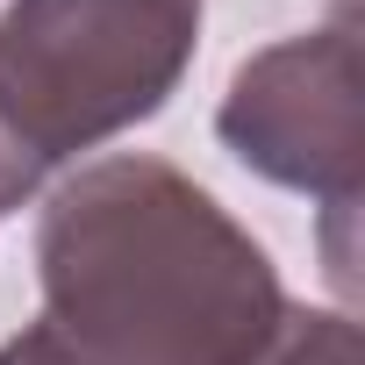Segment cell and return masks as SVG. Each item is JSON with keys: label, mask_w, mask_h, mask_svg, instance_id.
Instances as JSON below:
<instances>
[{"label": "cell", "mask_w": 365, "mask_h": 365, "mask_svg": "<svg viewBox=\"0 0 365 365\" xmlns=\"http://www.w3.org/2000/svg\"><path fill=\"white\" fill-rule=\"evenodd\" d=\"M36 365H258L287 294L265 244L179 165H79L36 222Z\"/></svg>", "instance_id": "6da1fadb"}, {"label": "cell", "mask_w": 365, "mask_h": 365, "mask_svg": "<svg viewBox=\"0 0 365 365\" xmlns=\"http://www.w3.org/2000/svg\"><path fill=\"white\" fill-rule=\"evenodd\" d=\"M201 43V0H15L0 15V129L43 172L150 122Z\"/></svg>", "instance_id": "7a4b0ae2"}, {"label": "cell", "mask_w": 365, "mask_h": 365, "mask_svg": "<svg viewBox=\"0 0 365 365\" xmlns=\"http://www.w3.org/2000/svg\"><path fill=\"white\" fill-rule=\"evenodd\" d=\"M215 129L258 179L351 215L365 187V93L351 8H336V22L308 36L244 58L215 108Z\"/></svg>", "instance_id": "3957f363"}, {"label": "cell", "mask_w": 365, "mask_h": 365, "mask_svg": "<svg viewBox=\"0 0 365 365\" xmlns=\"http://www.w3.org/2000/svg\"><path fill=\"white\" fill-rule=\"evenodd\" d=\"M258 365H358V329L336 308H287Z\"/></svg>", "instance_id": "277c9868"}, {"label": "cell", "mask_w": 365, "mask_h": 365, "mask_svg": "<svg viewBox=\"0 0 365 365\" xmlns=\"http://www.w3.org/2000/svg\"><path fill=\"white\" fill-rule=\"evenodd\" d=\"M36 187H43V165H36V158H29L8 129H0V215H8V208H22Z\"/></svg>", "instance_id": "5b68a950"}, {"label": "cell", "mask_w": 365, "mask_h": 365, "mask_svg": "<svg viewBox=\"0 0 365 365\" xmlns=\"http://www.w3.org/2000/svg\"><path fill=\"white\" fill-rule=\"evenodd\" d=\"M0 365H36V351H29L22 336H8V344H0Z\"/></svg>", "instance_id": "8992f818"}]
</instances>
